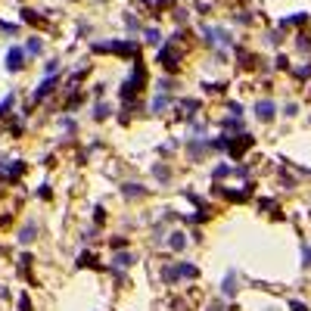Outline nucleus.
I'll list each match as a JSON object with an SVG mask.
<instances>
[{
    "label": "nucleus",
    "instance_id": "nucleus-1",
    "mask_svg": "<svg viewBox=\"0 0 311 311\" xmlns=\"http://www.w3.org/2000/svg\"><path fill=\"white\" fill-rule=\"evenodd\" d=\"M255 115H258V122H271L274 119V103H271V100H258V103H255Z\"/></svg>",
    "mask_w": 311,
    "mask_h": 311
},
{
    "label": "nucleus",
    "instance_id": "nucleus-2",
    "mask_svg": "<svg viewBox=\"0 0 311 311\" xmlns=\"http://www.w3.org/2000/svg\"><path fill=\"white\" fill-rule=\"evenodd\" d=\"M6 65L10 69H22V50H10L6 53Z\"/></svg>",
    "mask_w": 311,
    "mask_h": 311
},
{
    "label": "nucleus",
    "instance_id": "nucleus-3",
    "mask_svg": "<svg viewBox=\"0 0 311 311\" xmlns=\"http://www.w3.org/2000/svg\"><path fill=\"white\" fill-rule=\"evenodd\" d=\"M168 246H171V249H184V246H187V237H184V233H171Z\"/></svg>",
    "mask_w": 311,
    "mask_h": 311
},
{
    "label": "nucleus",
    "instance_id": "nucleus-4",
    "mask_svg": "<svg viewBox=\"0 0 311 311\" xmlns=\"http://www.w3.org/2000/svg\"><path fill=\"white\" fill-rule=\"evenodd\" d=\"M50 90H53V78H47L44 84H41V90H35V100H44Z\"/></svg>",
    "mask_w": 311,
    "mask_h": 311
},
{
    "label": "nucleus",
    "instance_id": "nucleus-5",
    "mask_svg": "<svg viewBox=\"0 0 311 311\" xmlns=\"http://www.w3.org/2000/svg\"><path fill=\"white\" fill-rule=\"evenodd\" d=\"M233 283H237V274H228V280H224V296H233V292H237Z\"/></svg>",
    "mask_w": 311,
    "mask_h": 311
},
{
    "label": "nucleus",
    "instance_id": "nucleus-6",
    "mask_svg": "<svg viewBox=\"0 0 311 311\" xmlns=\"http://www.w3.org/2000/svg\"><path fill=\"white\" fill-rule=\"evenodd\" d=\"M31 240H35V224H28V228L19 233V243H31Z\"/></svg>",
    "mask_w": 311,
    "mask_h": 311
},
{
    "label": "nucleus",
    "instance_id": "nucleus-7",
    "mask_svg": "<svg viewBox=\"0 0 311 311\" xmlns=\"http://www.w3.org/2000/svg\"><path fill=\"white\" fill-rule=\"evenodd\" d=\"M112 262H115V265H119V268H128V265H134V258L128 255V252H122V255H115V258H112Z\"/></svg>",
    "mask_w": 311,
    "mask_h": 311
},
{
    "label": "nucleus",
    "instance_id": "nucleus-8",
    "mask_svg": "<svg viewBox=\"0 0 311 311\" xmlns=\"http://www.w3.org/2000/svg\"><path fill=\"white\" fill-rule=\"evenodd\" d=\"M165 106H168L165 97H156V100H153V112H159V109H165Z\"/></svg>",
    "mask_w": 311,
    "mask_h": 311
},
{
    "label": "nucleus",
    "instance_id": "nucleus-9",
    "mask_svg": "<svg viewBox=\"0 0 311 311\" xmlns=\"http://www.w3.org/2000/svg\"><path fill=\"white\" fill-rule=\"evenodd\" d=\"M302 258H305L302 265H305V268H311V246H302Z\"/></svg>",
    "mask_w": 311,
    "mask_h": 311
},
{
    "label": "nucleus",
    "instance_id": "nucleus-10",
    "mask_svg": "<svg viewBox=\"0 0 311 311\" xmlns=\"http://www.w3.org/2000/svg\"><path fill=\"white\" fill-rule=\"evenodd\" d=\"M106 115H109V106L100 103V106H97V119H106Z\"/></svg>",
    "mask_w": 311,
    "mask_h": 311
},
{
    "label": "nucleus",
    "instance_id": "nucleus-11",
    "mask_svg": "<svg viewBox=\"0 0 311 311\" xmlns=\"http://www.w3.org/2000/svg\"><path fill=\"white\" fill-rule=\"evenodd\" d=\"M38 50H41V41L35 38V41H31V44H28V53H38Z\"/></svg>",
    "mask_w": 311,
    "mask_h": 311
},
{
    "label": "nucleus",
    "instance_id": "nucleus-12",
    "mask_svg": "<svg viewBox=\"0 0 311 311\" xmlns=\"http://www.w3.org/2000/svg\"><path fill=\"white\" fill-rule=\"evenodd\" d=\"M292 311H308V308L302 305V302H292Z\"/></svg>",
    "mask_w": 311,
    "mask_h": 311
},
{
    "label": "nucleus",
    "instance_id": "nucleus-13",
    "mask_svg": "<svg viewBox=\"0 0 311 311\" xmlns=\"http://www.w3.org/2000/svg\"><path fill=\"white\" fill-rule=\"evenodd\" d=\"M271 311H274V308H271Z\"/></svg>",
    "mask_w": 311,
    "mask_h": 311
}]
</instances>
